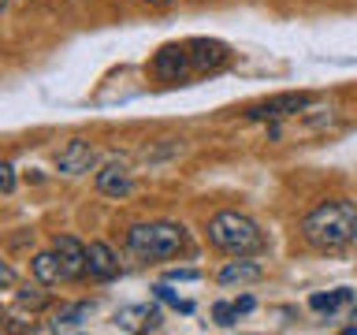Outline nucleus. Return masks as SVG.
<instances>
[{
    "label": "nucleus",
    "mask_w": 357,
    "mask_h": 335,
    "mask_svg": "<svg viewBox=\"0 0 357 335\" xmlns=\"http://www.w3.org/2000/svg\"><path fill=\"white\" fill-rule=\"evenodd\" d=\"M264 268L257 261H227L220 268V283H250V279H261Z\"/></svg>",
    "instance_id": "obj_12"
},
{
    "label": "nucleus",
    "mask_w": 357,
    "mask_h": 335,
    "mask_svg": "<svg viewBox=\"0 0 357 335\" xmlns=\"http://www.w3.org/2000/svg\"><path fill=\"white\" fill-rule=\"evenodd\" d=\"M301 234L317 250H342L350 239H357V205L346 198L324 201L301 220Z\"/></svg>",
    "instance_id": "obj_1"
},
{
    "label": "nucleus",
    "mask_w": 357,
    "mask_h": 335,
    "mask_svg": "<svg viewBox=\"0 0 357 335\" xmlns=\"http://www.w3.org/2000/svg\"><path fill=\"white\" fill-rule=\"evenodd\" d=\"M56 168H60L63 175H82V172H89V168H93V145L82 142V138H71L60 153H56Z\"/></svg>",
    "instance_id": "obj_8"
},
{
    "label": "nucleus",
    "mask_w": 357,
    "mask_h": 335,
    "mask_svg": "<svg viewBox=\"0 0 357 335\" xmlns=\"http://www.w3.org/2000/svg\"><path fill=\"white\" fill-rule=\"evenodd\" d=\"M234 309H238V313H250V309H253V298H250V295H242L238 302H234Z\"/></svg>",
    "instance_id": "obj_21"
},
{
    "label": "nucleus",
    "mask_w": 357,
    "mask_h": 335,
    "mask_svg": "<svg viewBox=\"0 0 357 335\" xmlns=\"http://www.w3.org/2000/svg\"><path fill=\"white\" fill-rule=\"evenodd\" d=\"M86 257H89V276L93 279H116L119 276V261H116V253H112L105 242H89Z\"/></svg>",
    "instance_id": "obj_9"
},
{
    "label": "nucleus",
    "mask_w": 357,
    "mask_h": 335,
    "mask_svg": "<svg viewBox=\"0 0 357 335\" xmlns=\"http://www.w3.org/2000/svg\"><path fill=\"white\" fill-rule=\"evenodd\" d=\"M127 246L142 261H167L186 246V231L178 223H134L127 231Z\"/></svg>",
    "instance_id": "obj_3"
},
{
    "label": "nucleus",
    "mask_w": 357,
    "mask_h": 335,
    "mask_svg": "<svg viewBox=\"0 0 357 335\" xmlns=\"http://www.w3.org/2000/svg\"><path fill=\"white\" fill-rule=\"evenodd\" d=\"M212 317H216L220 328H234V320H238V309L227 306V302H216V309H212Z\"/></svg>",
    "instance_id": "obj_18"
},
{
    "label": "nucleus",
    "mask_w": 357,
    "mask_h": 335,
    "mask_svg": "<svg viewBox=\"0 0 357 335\" xmlns=\"http://www.w3.org/2000/svg\"><path fill=\"white\" fill-rule=\"evenodd\" d=\"M97 190L108 198H127L134 190V175H130V164L127 161H112L97 172Z\"/></svg>",
    "instance_id": "obj_6"
},
{
    "label": "nucleus",
    "mask_w": 357,
    "mask_h": 335,
    "mask_svg": "<svg viewBox=\"0 0 357 335\" xmlns=\"http://www.w3.org/2000/svg\"><path fill=\"white\" fill-rule=\"evenodd\" d=\"M138 320L145 328H156V324H160V309L156 306H134V309L116 313V328H138Z\"/></svg>",
    "instance_id": "obj_11"
},
{
    "label": "nucleus",
    "mask_w": 357,
    "mask_h": 335,
    "mask_svg": "<svg viewBox=\"0 0 357 335\" xmlns=\"http://www.w3.org/2000/svg\"><path fill=\"white\" fill-rule=\"evenodd\" d=\"M89 309H93V306H86V302H78V306H63L60 313H56L52 328H56V332H60V328H78V324L89 317Z\"/></svg>",
    "instance_id": "obj_14"
},
{
    "label": "nucleus",
    "mask_w": 357,
    "mask_h": 335,
    "mask_svg": "<svg viewBox=\"0 0 357 335\" xmlns=\"http://www.w3.org/2000/svg\"><path fill=\"white\" fill-rule=\"evenodd\" d=\"M153 290H156V298H160V302H167V306H172V309H178V313H194V306L178 298V295H175V290L167 287V283H156Z\"/></svg>",
    "instance_id": "obj_17"
},
{
    "label": "nucleus",
    "mask_w": 357,
    "mask_h": 335,
    "mask_svg": "<svg viewBox=\"0 0 357 335\" xmlns=\"http://www.w3.org/2000/svg\"><path fill=\"white\" fill-rule=\"evenodd\" d=\"M142 4H172V0H142Z\"/></svg>",
    "instance_id": "obj_23"
},
{
    "label": "nucleus",
    "mask_w": 357,
    "mask_h": 335,
    "mask_svg": "<svg viewBox=\"0 0 357 335\" xmlns=\"http://www.w3.org/2000/svg\"><path fill=\"white\" fill-rule=\"evenodd\" d=\"M309 105H312V94H279L250 105L245 119H283V116H294V112H305Z\"/></svg>",
    "instance_id": "obj_4"
},
{
    "label": "nucleus",
    "mask_w": 357,
    "mask_h": 335,
    "mask_svg": "<svg viewBox=\"0 0 357 335\" xmlns=\"http://www.w3.org/2000/svg\"><path fill=\"white\" fill-rule=\"evenodd\" d=\"M190 49H194V52H190V60H194L197 71H208V67H220L223 60H227L223 45H216V41H194Z\"/></svg>",
    "instance_id": "obj_10"
},
{
    "label": "nucleus",
    "mask_w": 357,
    "mask_h": 335,
    "mask_svg": "<svg viewBox=\"0 0 357 335\" xmlns=\"http://www.w3.org/2000/svg\"><path fill=\"white\" fill-rule=\"evenodd\" d=\"M30 265H33V279H41L45 287L60 283V279H63V265H60V257H56V250L52 253H38Z\"/></svg>",
    "instance_id": "obj_13"
},
{
    "label": "nucleus",
    "mask_w": 357,
    "mask_h": 335,
    "mask_svg": "<svg viewBox=\"0 0 357 335\" xmlns=\"http://www.w3.org/2000/svg\"><path fill=\"white\" fill-rule=\"evenodd\" d=\"M190 52L186 49H178V45H167V49L156 52V60H153V71L156 78H164V82H183L186 71H190Z\"/></svg>",
    "instance_id": "obj_7"
},
{
    "label": "nucleus",
    "mask_w": 357,
    "mask_h": 335,
    "mask_svg": "<svg viewBox=\"0 0 357 335\" xmlns=\"http://www.w3.org/2000/svg\"><path fill=\"white\" fill-rule=\"evenodd\" d=\"M342 302H350V290H331V295H312L309 298V306L317 309V313H335L342 306Z\"/></svg>",
    "instance_id": "obj_15"
},
{
    "label": "nucleus",
    "mask_w": 357,
    "mask_h": 335,
    "mask_svg": "<svg viewBox=\"0 0 357 335\" xmlns=\"http://www.w3.org/2000/svg\"><path fill=\"white\" fill-rule=\"evenodd\" d=\"M201 272L197 268H167V279H172V283H190V279H197Z\"/></svg>",
    "instance_id": "obj_19"
},
{
    "label": "nucleus",
    "mask_w": 357,
    "mask_h": 335,
    "mask_svg": "<svg viewBox=\"0 0 357 335\" xmlns=\"http://www.w3.org/2000/svg\"><path fill=\"white\" fill-rule=\"evenodd\" d=\"M0 190H4V194H11V190H15V168H11V164L0 168Z\"/></svg>",
    "instance_id": "obj_20"
},
{
    "label": "nucleus",
    "mask_w": 357,
    "mask_h": 335,
    "mask_svg": "<svg viewBox=\"0 0 357 335\" xmlns=\"http://www.w3.org/2000/svg\"><path fill=\"white\" fill-rule=\"evenodd\" d=\"M45 283H41V279H38V283H26V287H22L19 290V306H26V309H41L45 306V302H49V295H45V290H41Z\"/></svg>",
    "instance_id": "obj_16"
},
{
    "label": "nucleus",
    "mask_w": 357,
    "mask_h": 335,
    "mask_svg": "<svg viewBox=\"0 0 357 335\" xmlns=\"http://www.w3.org/2000/svg\"><path fill=\"white\" fill-rule=\"evenodd\" d=\"M208 242L231 257H245V253L264 250L261 228L250 216H242V212H216L208 220Z\"/></svg>",
    "instance_id": "obj_2"
},
{
    "label": "nucleus",
    "mask_w": 357,
    "mask_h": 335,
    "mask_svg": "<svg viewBox=\"0 0 357 335\" xmlns=\"http://www.w3.org/2000/svg\"><path fill=\"white\" fill-rule=\"evenodd\" d=\"M0 279H4V287H11V283H15V276H11V268H8V265L0 268Z\"/></svg>",
    "instance_id": "obj_22"
},
{
    "label": "nucleus",
    "mask_w": 357,
    "mask_h": 335,
    "mask_svg": "<svg viewBox=\"0 0 357 335\" xmlns=\"http://www.w3.org/2000/svg\"><path fill=\"white\" fill-rule=\"evenodd\" d=\"M52 250H56V257H60V265H63V279H82L89 272L86 246L78 239H71V234H56Z\"/></svg>",
    "instance_id": "obj_5"
}]
</instances>
